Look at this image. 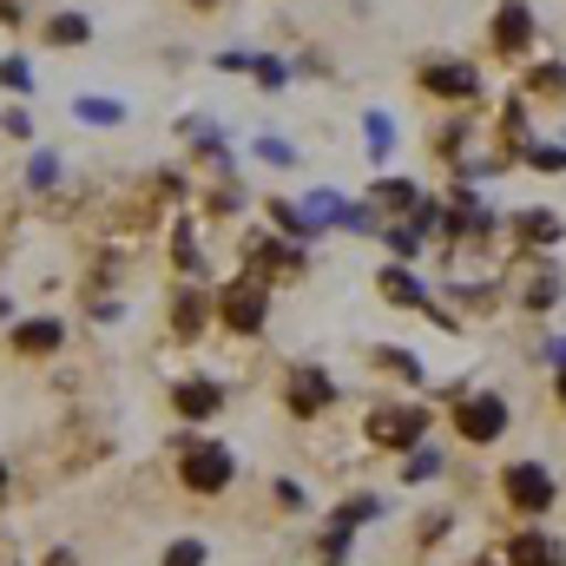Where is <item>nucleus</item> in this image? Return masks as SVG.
Wrapping results in <instances>:
<instances>
[{"label": "nucleus", "mask_w": 566, "mask_h": 566, "mask_svg": "<svg viewBox=\"0 0 566 566\" xmlns=\"http://www.w3.org/2000/svg\"><path fill=\"white\" fill-rule=\"evenodd\" d=\"M422 428H428L422 409H376V416H369V441H376V448H416Z\"/></svg>", "instance_id": "obj_5"}, {"label": "nucleus", "mask_w": 566, "mask_h": 566, "mask_svg": "<svg viewBox=\"0 0 566 566\" xmlns=\"http://www.w3.org/2000/svg\"><path fill=\"white\" fill-rule=\"evenodd\" d=\"M560 402H566V369H560Z\"/></svg>", "instance_id": "obj_24"}, {"label": "nucleus", "mask_w": 566, "mask_h": 566, "mask_svg": "<svg viewBox=\"0 0 566 566\" xmlns=\"http://www.w3.org/2000/svg\"><path fill=\"white\" fill-rule=\"evenodd\" d=\"M434 468H441V454H434V448H422V454H416L402 474H409V481H422V474H434Z\"/></svg>", "instance_id": "obj_22"}, {"label": "nucleus", "mask_w": 566, "mask_h": 566, "mask_svg": "<svg viewBox=\"0 0 566 566\" xmlns=\"http://www.w3.org/2000/svg\"><path fill=\"white\" fill-rule=\"evenodd\" d=\"M554 296H560V283H554V277H534V290H527V303H534V310H547Z\"/></svg>", "instance_id": "obj_21"}, {"label": "nucleus", "mask_w": 566, "mask_h": 566, "mask_svg": "<svg viewBox=\"0 0 566 566\" xmlns=\"http://www.w3.org/2000/svg\"><path fill=\"white\" fill-rule=\"evenodd\" d=\"M527 40H534V13H527V7H501V13H494V46H501V53H521Z\"/></svg>", "instance_id": "obj_9"}, {"label": "nucleus", "mask_w": 566, "mask_h": 566, "mask_svg": "<svg viewBox=\"0 0 566 566\" xmlns=\"http://www.w3.org/2000/svg\"><path fill=\"white\" fill-rule=\"evenodd\" d=\"M171 323H178V336H198V323H205V296H198V290H191V296H178Z\"/></svg>", "instance_id": "obj_14"}, {"label": "nucleus", "mask_w": 566, "mask_h": 566, "mask_svg": "<svg viewBox=\"0 0 566 566\" xmlns=\"http://www.w3.org/2000/svg\"><path fill=\"white\" fill-rule=\"evenodd\" d=\"M534 165L541 171H566V145H534Z\"/></svg>", "instance_id": "obj_19"}, {"label": "nucleus", "mask_w": 566, "mask_h": 566, "mask_svg": "<svg viewBox=\"0 0 566 566\" xmlns=\"http://www.w3.org/2000/svg\"><path fill=\"white\" fill-rule=\"evenodd\" d=\"M501 554H507V566H566V547L547 534H514Z\"/></svg>", "instance_id": "obj_6"}, {"label": "nucleus", "mask_w": 566, "mask_h": 566, "mask_svg": "<svg viewBox=\"0 0 566 566\" xmlns=\"http://www.w3.org/2000/svg\"><path fill=\"white\" fill-rule=\"evenodd\" d=\"M171 402H178V409H185V416L198 422V416H218V402H224V396H218L211 382H185V389H178Z\"/></svg>", "instance_id": "obj_12"}, {"label": "nucleus", "mask_w": 566, "mask_h": 566, "mask_svg": "<svg viewBox=\"0 0 566 566\" xmlns=\"http://www.w3.org/2000/svg\"><path fill=\"white\" fill-rule=\"evenodd\" d=\"M329 396H336V389H329L323 369H296V376H290V409H296V416H316Z\"/></svg>", "instance_id": "obj_7"}, {"label": "nucleus", "mask_w": 566, "mask_h": 566, "mask_svg": "<svg viewBox=\"0 0 566 566\" xmlns=\"http://www.w3.org/2000/svg\"><path fill=\"white\" fill-rule=\"evenodd\" d=\"M501 494H507L521 514H547V507L560 501V488H554V474H547L541 461H514V468L501 474Z\"/></svg>", "instance_id": "obj_2"}, {"label": "nucleus", "mask_w": 566, "mask_h": 566, "mask_svg": "<svg viewBox=\"0 0 566 566\" xmlns=\"http://www.w3.org/2000/svg\"><path fill=\"white\" fill-rule=\"evenodd\" d=\"M422 86H428V93H454V99H468L481 80H474V66H461V60H454V66H448V60H434V66H422Z\"/></svg>", "instance_id": "obj_8"}, {"label": "nucleus", "mask_w": 566, "mask_h": 566, "mask_svg": "<svg viewBox=\"0 0 566 566\" xmlns=\"http://www.w3.org/2000/svg\"><path fill=\"white\" fill-rule=\"evenodd\" d=\"M13 349H20V356H53V349H60V323H46V316H40V323H20V329H13Z\"/></svg>", "instance_id": "obj_10"}, {"label": "nucleus", "mask_w": 566, "mask_h": 566, "mask_svg": "<svg viewBox=\"0 0 566 566\" xmlns=\"http://www.w3.org/2000/svg\"><path fill=\"white\" fill-rule=\"evenodd\" d=\"M264 310H271V303H264V283L258 277H238L224 290V323H231L238 336H258V329H264Z\"/></svg>", "instance_id": "obj_4"}, {"label": "nucleus", "mask_w": 566, "mask_h": 566, "mask_svg": "<svg viewBox=\"0 0 566 566\" xmlns=\"http://www.w3.org/2000/svg\"><path fill=\"white\" fill-rule=\"evenodd\" d=\"M0 86L27 93V86H33V66H27V60H0Z\"/></svg>", "instance_id": "obj_16"}, {"label": "nucleus", "mask_w": 566, "mask_h": 566, "mask_svg": "<svg viewBox=\"0 0 566 566\" xmlns=\"http://www.w3.org/2000/svg\"><path fill=\"white\" fill-rule=\"evenodd\" d=\"M501 428H507V396H494V389H481V396H468L454 409V434L461 441H501Z\"/></svg>", "instance_id": "obj_3"}, {"label": "nucleus", "mask_w": 566, "mask_h": 566, "mask_svg": "<svg viewBox=\"0 0 566 566\" xmlns=\"http://www.w3.org/2000/svg\"><path fill=\"white\" fill-rule=\"evenodd\" d=\"M0 494H7V468H0Z\"/></svg>", "instance_id": "obj_25"}, {"label": "nucleus", "mask_w": 566, "mask_h": 566, "mask_svg": "<svg viewBox=\"0 0 566 566\" xmlns=\"http://www.w3.org/2000/svg\"><path fill=\"white\" fill-rule=\"evenodd\" d=\"M231 474H238V454L224 448V441H185V461H178V481L191 488V494H224L231 488Z\"/></svg>", "instance_id": "obj_1"}, {"label": "nucleus", "mask_w": 566, "mask_h": 566, "mask_svg": "<svg viewBox=\"0 0 566 566\" xmlns=\"http://www.w3.org/2000/svg\"><path fill=\"white\" fill-rule=\"evenodd\" d=\"M382 296H389V303H422V283L396 264V271H382Z\"/></svg>", "instance_id": "obj_13"}, {"label": "nucleus", "mask_w": 566, "mask_h": 566, "mask_svg": "<svg viewBox=\"0 0 566 566\" xmlns=\"http://www.w3.org/2000/svg\"><path fill=\"white\" fill-rule=\"evenodd\" d=\"M46 566H80V554H66V547H60V554H46Z\"/></svg>", "instance_id": "obj_23"}, {"label": "nucleus", "mask_w": 566, "mask_h": 566, "mask_svg": "<svg viewBox=\"0 0 566 566\" xmlns=\"http://www.w3.org/2000/svg\"><path fill=\"white\" fill-rule=\"evenodd\" d=\"M416 244H422V231H402V224L389 231V251H396V258H416Z\"/></svg>", "instance_id": "obj_20"}, {"label": "nucleus", "mask_w": 566, "mask_h": 566, "mask_svg": "<svg viewBox=\"0 0 566 566\" xmlns=\"http://www.w3.org/2000/svg\"><path fill=\"white\" fill-rule=\"evenodd\" d=\"M165 566H205V541H171Z\"/></svg>", "instance_id": "obj_17"}, {"label": "nucleus", "mask_w": 566, "mask_h": 566, "mask_svg": "<svg viewBox=\"0 0 566 566\" xmlns=\"http://www.w3.org/2000/svg\"><path fill=\"white\" fill-rule=\"evenodd\" d=\"M198 7H218V0H198Z\"/></svg>", "instance_id": "obj_26"}, {"label": "nucleus", "mask_w": 566, "mask_h": 566, "mask_svg": "<svg viewBox=\"0 0 566 566\" xmlns=\"http://www.w3.org/2000/svg\"><path fill=\"white\" fill-rule=\"evenodd\" d=\"M80 119H93V126H113V119H119V106H113V99H80Z\"/></svg>", "instance_id": "obj_18"}, {"label": "nucleus", "mask_w": 566, "mask_h": 566, "mask_svg": "<svg viewBox=\"0 0 566 566\" xmlns=\"http://www.w3.org/2000/svg\"><path fill=\"white\" fill-rule=\"evenodd\" d=\"M521 224H527V238H534V244H554V238H560V218H547V211H527Z\"/></svg>", "instance_id": "obj_15"}, {"label": "nucleus", "mask_w": 566, "mask_h": 566, "mask_svg": "<svg viewBox=\"0 0 566 566\" xmlns=\"http://www.w3.org/2000/svg\"><path fill=\"white\" fill-rule=\"evenodd\" d=\"M46 40H53V46H80V40H93V20H86V13H53V20H46Z\"/></svg>", "instance_id": "obj_11"}]
</instances>
